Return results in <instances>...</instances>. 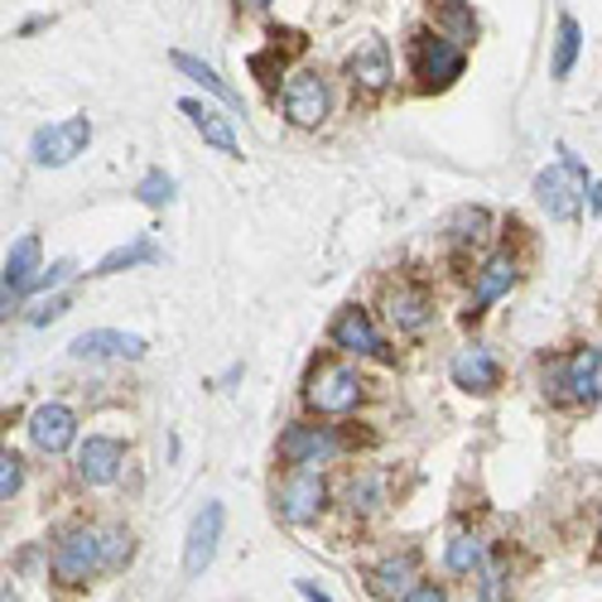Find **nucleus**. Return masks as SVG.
Here are the masks:
<instances>
[{
  "label": "nucleus",
  "mask_w": 602,
  "mask_h": 602,
  "mask_svg": "<svg viewBox=\"0 0 602 602\" xmlns=\"http://www.w3.org/2000/svg\"><path fill=\"white\" fill-rule=\"evenodd\" d=\"M409 68H415L419 88L425 92H443L453 78H463V48L449 34H415L409 44Z\"/></svg>",
  "instance_id": "obj_1"
},
{
  "label": "nucleus",
  "mask_w": 602,
  "mask_h": 602,
  "mask_svg": "<svg viewBox=\"0 0 602 602\" xmlns=\"http://www.w3.org/2000/svg\"><path fill=\"white\" fill-rule=\"evenodd\" d=\"M583 193H588V174H583V164H578L569 150H564V164H554V169H545V174L535 178V198H540V208H545L554 222H574Z\"/></svg>",
  "instance_id": "obj_2"
},
{
  "label": "nucleus",
  "mask_w": 602,
  "mask_h": 602,
  "mask_svg": "<svg viewBox=\"0 0 602 602\" xmlns=\"http://www.w3.org/2000/svg\"><path fill=\"white\" fill-rule=\"evenodd\" d=\"M361 381L352 367H337V361H323V367H313V377L304 385V401L319 409V415H347V409H357L361 401Z\"/></svg>",
  "instance_id": "obj_3"
},
{
  "label": "nucleus",
  "mask_w": 602,
  "mask_h": 602,
  "mask_svg": "<svg viewBox=\"0 0 602 602\" xmlns=\"http://www.w3.org/2000/svg\"><path fill=\"white\" fill-rule=\"evenodd\" d=\"M88 140H92V120L88 116L54 120V126H44L39 136H34L30 160L44 164V169H63V164H72L82 150H88Z\"/></svg>",
  "instance_id": "obj_4"
},
{
  "label": "nucleus",
  "mask_w": 602,
  "mask_h": 602,
  "mask_svg": "<svg viewBox=\"0 0 602 602\" xmlns=\"http://www.w3.org/2000/svg\"><path fill=\"white\" fill-rule=\"evenodd\" d=\"M323 501H328V482H323L319 467H294V473L280 482V491H275V506H280V516L289 525L319 521Z\"/></svg>",
  "instance_id": "obj_5"
},
{
  "label": "nucleus",
  "mask_w": 602,
  "mask_h": 602,
  "mask_svg": "<svg viewBox=\"0 0 602 602\" xmlns=\"http://www.w3.org/2000/svg\"><path fill=\"white\" fill-rule=\"evenodd\" d=\"M280 102H285L289 126L313 130V126H323V120H328V102H333V96H328V82H323L319 72H289Z\"/></svg>",
  "instance_id": "obj_6"
},
{
  "label": "nucleus",
  "mask_w": 602,
  "mask_h": 602,
  "mask_svg": "<svg viewBox=\"0 0 602 602\" xmlns=\"http://www.w3.org/2000/svg\"><path fill=\"white\" fill-rule=\"evenodd\" d=\"M347 82H352L361 96H381L391 88V48H385V39L367 34V39L352 48V58H347Z\"/></svg>",
  "instance_id": "obj_7"
},
{
  "label": "nucleus",
  "mask_w": 602,
  "mask_h": 602,
  "mask_svg": "<svg viewBox=\"0 0 602 602\" xmlns=\"http://www.w3.org/2000/svg\"><path fill=\"white\" fill-rule=\"evenodd\" d=\"M102 564H106V554H102L96 530H72L54 554V574L63 578V583H82V578H92Z\"/></svg>",
  "instance_id": "obj_8"
},
{
  "label": "nucleus",
  "mask_w": 602,
  "mask_h": 602,
  "mask_svg": "<svg viewBox=\"0 0 602 602\" xmlns=\"http://www.w3.org/2000/svg\"><path fill=\"white\" fill-rule=\"evenodd\" d=\"M337 453V439L328 425H289L280 433V458L294 467H313V463H328Z\"/></svg>",
  "instance_id": "obj_9"
},
{
  "label": "nucleus",
  "mask_w": 602,
  "mask_h": 602,
  "mask_svg": "<svg viewBox=\"0 0 602 602\" xmlns=\"http://www.w3.org/2000/svg\"><path fill=\"white\" fill-rule=\"evenodd\" d=\"M78 361H102V357H116V361H136L144 357V337L136 333H120V328H92L82 337H72L68 347Z\"/></svg>",
  "instance_id": "obj_10"
},
{
  "label": "nucleus",
  "mask_w": 602,
  "mask_h": 602,
  "mask_svg": "<svg viewBox=\"0 0 602 602\" xmlns=\"http://www.w3.org/2000/svg\"><path fill=\"white\" fill-rule=\"evenodd\" d=\"M30 439L39 453H68L78 439V415L68 405H39L30 415Z\"/></svg>",
  "instance_id": "obj_11"
},
{
  "label": "nucleus",
  "mask_w": 602,
  "mask_h": 602,
  "mask_svg": "<svg viewBox=\"0 0 602 602\" xmlns=\"http://www.w3.org/2000/svg\"><path fill=\"white\" fill-rule=\"evenodd\" d=\"M217 540H222V501H208L198 511V521L188 530V545H184V574H202L217 554Z\"/></svg>",
  "instance_id": "obj_12"
},
{
  "label": "nucleus",
  "mask_w": 602,
  "mask_h": 602,
  "mask_svg": "<svg viewBox=\"0 0 602 602\" xmlns=\"http://www.w3.org/2000/svg\"><path fill=\"white\" fill-rule=\"evenodd\" d=\"M449 377H453L458 391L487 395V391H497V385H501V367H497V357H491L487 347H463V352L453 357Z\"/></svg>",
  "instance_id": "obj_13"
},
{
  "label": "nucleus",
  "mask_w": 602,
  "mask_h": 602,
  "mask_svg": "<svg viewBox=\"0 0 602 602\" xmlns=\"http://www.w3.org/2000/svg\"><path fill=\"white\" fill-rule=\"evenodd\" d=\"M333 347H343V352H357V357H385L377 328H371L367 309L347 304L343 313L333 319Z\"/></svg>",
  "instance_id": "obj_14"
},
{
  "label": "nucleus",
  "mask_w": 602,
  "mask_h": 602,
  "mask_svg": "<svg viewBox=\"0 0 602 602\" xmlns=\"http://www.w3.org/2000/svg\"><path fill=\"white\" fill-rule=\"evenodd\" d=\"M385 319L401 333H425L433 319V299L419 285H395L391 294H385Z\"/></svg>",
  "instance_id": "obj_15"
},
{
  "label": "nucleus",
  "mask_w": 602,
  "mask_h": 602,
  "mask_svg": "<svg viewBox=\"0 0 602 602\" xmlns=\"http://www.w3.org/2000/svg\"><path fill=\"white\" fill-rule=\"evenodd\" d=\"M120 458H126V449L116 439H88L78 453V477L92 482V487H106L120 473Z\"/></svg>",
  "instance_id": "obj_16"
},
{
  "label": "nucleus",
  "mask_w": 602,
  "mask_h": 602,
  "mask_svg": "<svg viewBox=\"0 0 602 602\" xmlns=\"http://www.w3.org/2000/svg\"><path fill=\"white\" fill-rule=\"evenodd\" d=\"M598 371H602V352L598 347H578V352L559 367V385L569 401H593L598 395Z\"/></svg>",
  "instance_id": "obj_17"
},
{
  "label": "nucleus",
  "mask_w": 602,
  "mask_h": 602,
  "mask_svg": "<svg viewBox=\"0 0 602 602\" xmlns=\"http://www.w3.org/2000/svg\"><path fill=\"white\" fill-rule=\"evenodd\" d=\"M511 285H516V261L511 256H491L477 270V289H473V304H467V319H482L487 304H497Z\"/></svg>",
  "instance_id": "obj_18"
},
{
  "label": "nucleus",
  "mask_w": 602,
  "mask_h": 602,
  "mask_svg": "<svg viewBox=\"0 0 602 602\" xmlns=\"http://www.w3.org/2000/svg\"><path fill=\"white\" fill-rule=\"evenodd\" d=\"M178 112L193 120V130H198V136L212 144V150H222V154H236V150H241V144H236V130L227 126V116H217L212 106H202V102H193V96H184V102H178Z\"/></svg>",
  "instance_id": "obj_19"
},
{
  "label": "nucleus",
  "mask_w": 602,
  "mask_h": 602,
  "mask_svg": "<svg viewBox=\"0 0 602 602\" xmlns=\"http://www.w3.org/2000/svg\"><path fill=\"white\" fill-rule=\"evenodd\" d=\"M34 265H39V236H20L5 256V313H10V299H20L34 285Z\"/></svg>",
  "instance_id": "obj_20"
},
{
  "label": "nucleus",
  "mask_w": 602,
  "mask_h": 602,
  "mask_svg": "<svg viewBox=\"0 0 602 602\" xmlns=\"http://www.w3.org/2000/svg\"><path fill=\"white\" fill-rule=\"evenodd\" d=\"M409 578H415V554H395V559H385V564H377L371 569V578H367V588L377 598H405L409 588Z\"/></svg>",
  "instance_id": "obj_21"
},
{
  "label": "nucleus",
  "mask_w": 602,
  "mask_h": 602,
  "mask_svg": "<svg viewBox=\"0 0 602 602\" xmlns=\"http://www.w3.org/2000/svg\"><path fill=\"white\" fill-rule=\"evenodd\" d=\"M294 48H304V39H299V34L280 48V34L270 30V48H265V54H251V72L261 78V88H275V78L285 72V54H294Z\"/></svg>",
  "instance_id": "obj_22"
},
{
  "label": "nucleus",
  "mask_w": 602,
  "mask_h": 602,
  "mask_svg": "<svg viewBox=\"0 0 602 602\" xmlns=\"http://www.w3.org/2000/svg\"><path fill=\"white\" fill-rule=\"evenodd\" d=\"M174 68H178V72H188V78H193V82H202V88H208V92L217 96V102L236 106V92H232V88H227V82H222V78H217V72H212L208 63H202V58H193V54H174Z\"/></svg>",
  "instance_id": "obj_23"
},
{
  "label": "nucleus",
  "mask_w": 602,
  "mask_h": 602,
  "mask_svg": "<svg viewBox=\"0 0 602 602\" xmlns=\"http://www.w3.org/2000/svg\"><path fill=\"white\" fill-rule=\"evenodd\" d=\"M578 44H583V34H578V20L564 15V20H559V39H554V63H549L554 78H569V72H574Z\"/></svg>",
  "instance_id": "obj_24"
},
{
  "label": "nucleus",
  "mask_w": 602,
  "mask_h": 602,
  "mask_svg": "<svg viewBox=\"0 0 602 602\" xmlns=\"http://www.w3.org/2000/svg\"><path fill=\"white\" fill-rule=\"evenodd\" d=\"M140 261H160V251H154V241H130V246H116L112 256H102V265H96L92 275H116V270H130V265Z\"/></svg>",
  "instance_id": "obj_25"
},
{
  "label": "nucleus",
  "mask_w": 602,
  "mask_h": 602,
  "mask_svg": "<svg viewBox=\"0 0 602 602\" xmlns=\"http://www.w3.org/2000/svg\"><path fill=\"white\" fill-rule=\"evenodd\" d=\"M449 569H453V574H473V569H482V540H473V535H453V540H449Z\"/></svg>",
  "instance_id": "obj_26"
},
{
  "label": "nucleus",
  "mask_w": 602,
  "mask_h": 602,
  "mask_svg": "<svg viewBox=\"0 0 602 602\" xmlns=\"http://www.w3.org/2000/svg\"><path fill=\"white\" fill-rule=\"evenodd\" d=\"M136 198L144 202V208H164V202H174V178L154 169V174H144V178H140Z\"/></svg>",
  "instance_id": "obj_27"
},
{
  "label": "nucleus",
  "mask_w": 602,
  "mask_h": 602,
  "mask_svg": "<svg viewBox=\"0 0 602 602\" xmlns=\"http://www.w3.org/2000/svg\"><path fill=\"white\" fill-rule=\"evenodd\" d=\"M439 20L453 30V39H473V34H477V20L467 15L463 0H439Z\"/></svg>",
  "instance_id": "obj_28"
},
{
  "label": "nucleus",
  "mask_w": 602,
  "mask_h": 602,
  "mask_svg": "<svg viewBox=\"0 0 602 602\" xmlns=\"http://www.w3.org/2000/svg\"><path fill=\"white\" fill-rule=\"evenodd\" d=\"M511 593V578H506L501 564H487V574H482V602H506Z\"/></svg>",
  "instance_id": "obj_29"
},
{
  "label": "nucleus",
  "mask_w": 602,
  "mask_h": 602,
  "mask_svg": "<svg viewBox=\"0 0 602 602\" xmlns=\"http://www.w3.org/2000/svg\"><path fill=\"white\" fill-rule=\"evenodd\" d=\"M20 482H24V473H20V458L15 453H5V458H0V497H15V491H20Z\"/></svg>",
  "instance_id": "obj_30"
},
{
  "label": "nucleus",
  "mask_w": 602,
  "mask_h": 602,
  "mask_svg": "<svg viewBox=\"0 0 602 602\" xmlns=\"http://www.w3.org/2000/svg\"><path fill=\"white\" fill-rule=\"evenodd\" d=\"M72 275V261H58V265H48L44 275H34V285L24 289V294H44V289H54V285H63Z\"/></svg>",
  "instance_id": "obj_31"
},
{
  "label": "nucleus",
  "mask_w": 602,
  "mask_h": 602,
  "mask_svg": "<svg viewBox=\"0 0 602 602\" xmlns=\"http://www.w3.org/2000/svg\"><path fill=\"white\" fill-rule=\"evenodd\" d=\"M58 313H68V299H44V304L30 313V323H34V328H39V323H54Z\"/></svg>",
  "instance_id": "obj_32"
},
{
  "label": "nucleus",
  "mask_w": 602,
  "mask_h": 602,
  "mask_svg": "<svg viewBox=\"0 0 602 602\" xmlns=\"http://www.w3.org/2000/svg\"><path fill=\"white\" fill-rule=\"evenodd\" d=\"M405 602H443V588H433V583H415L405 593Z\"/></svg>",
  "instance_id": "obj_33"
},
{
  "label": "nucleus",
  "mask_w": 602,
  "mask_h": 602,
  "mask_svg": "<svg viewBox=\"0 0 602 602\" xmlns=\"http://www.w3.org/2000/svg\"><path fill=\"white\" fill-rule=\"evenodd\" d=\"M299 593H304L309 602H328V598H323V593H319V588H313V583H299Z\"/></svg>",
  "instance_id": "obj_34"
},
{
  "label": "nucleus",
  "mask_w": 602,
  "mask_h": 602,
  "mask_svg": "<svg viewBox=\"0 0 602 602\" xmlns=\"http://www.w3.org/2000/svg\"><path fill=\"white\" fill-rule=\"evenodd\" d=\"M246 5H251V10H265V5H270V0H246Z\"/></svg>",
  "instance_id": "obj_35"
}]
</instances>
